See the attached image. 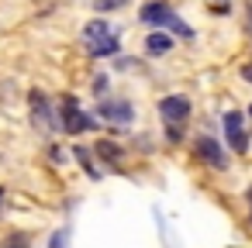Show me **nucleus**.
I'll return each instance as SVG.
<instances>
[{"label": "nucleus", "instance_id": "f257e3e1", "mask_svg": "<svg viewBox=\"0 0 252 248\" xmlns=\"http://www.w3.org/2000/svg\"><path fill=\"white\" fill-rule=\"evenodd\" d=\"M142 21H145V25H156V28H169V31H176L180 38H193V28L166 4V0H152V4H145V7H142Z\"/></svg>", "mask_w": 252, "mask_h": 248}, {"label": "nucleus", "instance_id": "f03ea898", "mask_svg": "<svg viewBox=\"0 0 252 248\" xmlns=\"http://www.w3.org/2000/svg\"><path fill=\"white\" fill-rule=\"evenodd\" d=\"M59 107H63V110H59V124H63L66 135H80V131H90V128H94V117L80 110L76 97H63Z\"/></svg>", "mask_w": 252, "mask_h": 248}, {"label": "nucleus", "instance_id": "7ed1b4c3", "mask_svg": "<svg viewBox=\"0 0 252 248\" xmlns=\"http://www.w3.org/2000/svg\"><path fill=\"white\" fill-rule=\"evenodd\" d=\"M193 152L200 155V162L207 165V169H228V152L218 145V138H211V135H197L193 138Z\"/></svg>", "mask_w": 252, "mask_h": 248}, {"label": "nucleus", "instance_id": "20e7f679", "mask_svg": "<svg viewBox=\"0 0 252 248\" xmlns=\"http://www.w3.org/2000/svg\"><path fill=\"white\" fill-rule=\"evenodd\" d=\"M190 110H193V104H190V97H183V93H173V97H162L159 100V117L166 121V124H180V121H187L190 117Z\"/></svg>", "mask_w": 252, "mask_h": 248}, {"label": "nucleus", "instance_id": "39448f33", "mask_svg": "<svg viewBox=\"0 0 252 248\" xmlns=\"http://www.w3.org/2000/svg\"><path fill=\"white\" fill-rule=\"evenodd\" d=\"M97 117L107 121V124H128V121L135 117V107H131L128 100H100Z\"/></svg>", "mask_w": 252, "mask_h": 248}, {"label": "nucleus", "instance_id": "423d86ee", "mask_svg": "<svg viewBox=\"0 0 252 248\" xmlns=\"http://www.w3.org/2000/svg\"><path fill=\"white\" fill-rule=\"evenodd\" d=\"M32 121L38 124V128H45V131H52V128H63L59 121H56V110H52V104L45 100V93L42 90H32Z\"/></svg>", "mask_w": 252, "mask_h": 248}, {"label": "nucleus", "instance_id": "0eeeda50", "mask_svg": "<svg viewBox=\"0 0 252 248\" xmlns=\"http://www.w3.org/2000/svg\"><path fill=\"white\" fill-rule=\"evenodd\" d=\"M242 110H228L224 114V135H228V145L235 148V152H245L249 148V131L242 128Z\"/></svg>", "mask_w": 252, "mask_h": 248}, {"label": "nucleus", "instance_id": "6e6552de", "mask_svg": "<svg viewBox=\"0 0 252 248\" xmlns=\"http://www.w3.org/2000/svg\"><path fill=\"white\" fill-rule=\"evenodd\" d=\"M118 31L107 25V21H90L87 28H83V38H87V45H97V42H107V38H114Z\"/></svg>", "mask_w": 252, "mask_h": 248}, {"label": "nucleus", "instance_id": "1a4fd4ad", "mask_svg": "<svg viewBox=\"0 0 252 248\" xmlns=\"http://www.w3.org/2000/svg\"><path fill=\"white\" fill-rule=\"evenodd\" d=\"M169 49H173V38H169L166 31H152V35L145 38V52H149V55H166Z\"/></svg>", "mask_w": 252, "mask_h": 248}, {"label": "nucleus", "instance_id": "9d476101", "mask_svg": "<svg viewBox=\"0 0 252 248\" xmlns=\"http://www.w3.org/2000/svg\"><path fill=\"white\" fill-rule=\"evenodd\" d=\"M87 49H90V59H114V55L121 52V42H118V35H114V38L97 42V45H87Z\"/></svg>", "mask_w": 252, "mask_h": 248}, {"label": "nucleus", "instance_id": "9b49d317", "mask_svg": "<svg viewBox=\"0 0 252 248\" xmlns=\"http://www.w3.org/2000/svg\"><path fill=\"white\" fill-rule=\"evenodd\" d=\"M97 155H100L104 162H111V165H121V162H125V152H121V145H114V141H100V145H97Z\"/></svg>", "mask_w": 252, "mask_h": 248}, {"label": "nucleus", "instance_id": "f8f14e48", "mask_svg": "<svg viewBox=\"0 0 252 248\" xmlns=\"http://www.w3.org/2000/svg\"><path fill=\"white\" fill-rule=\"evenodd\" d=\"M76 159H80V165L87 169V176H90V179H100V172H97V165L90 162V152H87V148H76Z\"/></svg>", "mask_w": 252, "mask_h": 248}, {"label": "nucleus", "instance_id": "ddd939ff", "mask_svg": "<svg viewBox=\"0 0 252 248\" xmlns=\"http://www.w3.org/2000/svg\"><path fill=\"white\" fill-rule=\"evenodd\" d=\"M128 4V0H94V11H118V7H125Z\"/></svg>", "mask_w": 252, "mask_h": 248}, {"label": "nucleus", "instance_id": "4468645a", "mask_svg": "<svg viewBox=\"0 0 252 248\" xmlns=\"http://www.w3.org/2000/svg\"><path fill=\"white\" fill-rule=\"evenodd\" d=\"M66 245H69V227H63L49 238V248H66Z\"/></svg>", "mask_w": 252, "mask_h": 248}, {"label": "nucleus", "instance_id": "2eb2a0df", "mask_svg": "<svg viewBox=\"0 0 252 248\" xmlns=\"http://www.w3.org/2000/svg\"><path fill=\"white\" fill-rule=\"evenodd\" d=\"M107 86H111V80H107L104 73H100V76H94V93H97V97H104V93H107Z\"/></svg>", "mask_w": 252, "mask_h": 248}, {"label": "nucleus", "instance_id": "dca6fc26", "mask_svg": "<svg viewBox=\"0 0 252 248\" xmlns=\"http://www.w3.org/2000/svg\"><path fill=\"white\" fill-rule=\"evenodd\" d=\"M211 11H218V14H228V11H231V0H211Z\"/></svg>", "mask_w": 252, "mask_h": 248}, {"label": "nucleus", "instance_id": "f3484780", "mask_svg": "<svg viewBox=\"0 0 252 248\" xmlns=\"http://www.w3.org/2000/svg\"><path fill=\"white\" fill-rule=\"evenodd\" d=\"M245 31H249V38H252V0L245 4Z\"/></svg>", "mask_w": 252, "mask_h": 248}, {"label": "nucleus", "instance_id": "a211bd4d", "mask_svg": "<svg viewBox=\"0 0 252 248\" xmlns=\"http://www.w3.org/2000/svg\"><path fill=\"white\" fill-rule=\"evenodd\" d=\"M242 80H245V83H252V62H245V66H242Z\"/></svg>", "mask_w": 252, "mask_h": 248}, {"label": "nucleus", "instance_id": "6ab92c4d", "mask_svg": "<svg viewBox=\"0 0 252 248\" xmlns=\"http://www.w3.org/2000/svg\"><path fill=\"white\" fill-rule=\"evenodd\" d=\"M0 203H4V186H0Z\"/></svg>", "mask_w": 252, "mask_h": 248}, {"label": "nucleus", "instance_id": "aec40b11", "mask_svg": "<svg viewBox=\"0 0 252 248\" xmlns=\"http://www.w3.org/2000/svg\"><path fill=\"white\" fill-rule=\"evenodd\" d=\"M249 117H252V104H249Z\"/></svg>", "mask_w": 252, "mask_h": 248}]
</instances>
